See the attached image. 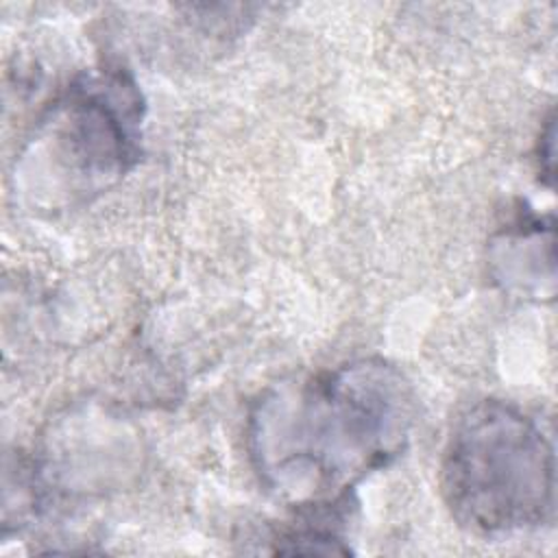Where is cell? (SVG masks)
<instances>
[{"label": "cell", "instance_id": "1", "mask_svg": "<svg viewBox=\"0 0 558 558\" xmlns=\"http://www.w3.org/2000/svg\"><path fill=\"white\" fill-rule=\"evenodd\" d=\"M410 392L384 362H353L277 390L251 416L253 458L272 488L301 504L349 497L403 449Z\"/></svg>", "mask_w": 558, "mask_h": 558}, {"label": "cell", "instance_id": "2", "mask_svg": "<svg viewBox=\"0 0 558 558\" xmlns=\"http://www.w3.org/2000/svg\"><path fill=\"white\" fill-rule=\"evenodd\" d=\"M440 486L453 519L471 532L543 525L554 514V447L519 408L482 401L449 436Z\"/></svg>", "mask_w": 558, "mask_h": 558}]
</instances>
